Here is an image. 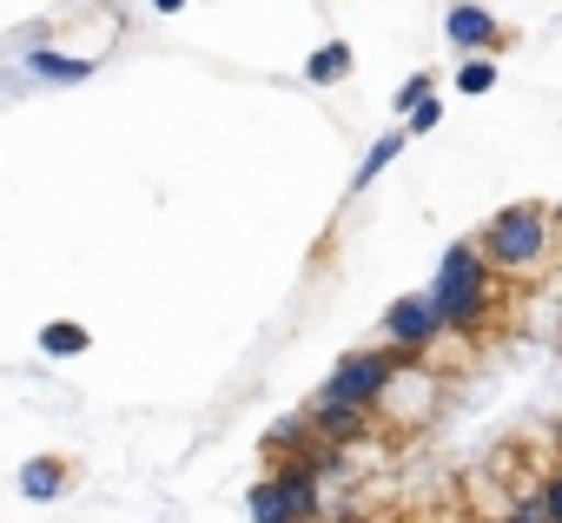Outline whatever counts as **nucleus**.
Here are the masks:
<instances>
[{"label":"nucleus","mask_w":562,"mask_h":523,"mask_svg":"<svg viewBox=\"0 0 562 523\" xmlns=\"http://www.w3.org/2000/svg\"><path fill=\"white\" fill-rule=\"evenodd\" d=\"M430 312H437V319H457V325H470V319L483 312V258H476V245H457V252L443 258L437 292H430Z\"/></svg>","instance_id":"1"},{"label":"nucleus","mask_w":562,"mask_h":523,"mask_svg":"<svg viewBox=\"0 0 562 523\" xmlns=\"http://www.w3.org/2000/svg\"><path fill=\"white\" fill-rule=\"evenodd\" d=\"M549 245V219L542 205H516V212H496V225L483 232V252L496 258V266H529V258H542ZM476 252V258H483Z\"/></svg>","instance_id":"2"},{"label":"nucleus","mask_w":562,"mask_h":523,"mask_svg":"<svg viewBox=\"0 0 562 523\" xmlns=\"http://www.w3.org/2000/svg\"><path fill=\"white\" fill-rule=\"evenodd\" d=\"M391 371H397V352H364V358H345V365H338V378L325 385V398H318V404H345V411H358L364 398H378V391L391 385Z\"/></svg>","instance_id":"3"},{"label":"nucleus","mask_w":562,"mask_h":523,"mask_svg":"<svg viewBox=\"0 0 562 523\" xmlns=\"http://www.w3.org/2000/svg\"><path fill=\"white\" fill-rule=\"evenodd\" d=\"M384 332H391V338H404V345H424V338L437 332V312H430V299H404V305H391Z\"/></svg>","instance_id":"4"},{"label":"nucleus","mask_w":562,"mask_h":523,"mask_svg":"<svg viewBox=\"0 0 562 523\" xmlns=\"http://www.w3.org/2000/svg\"><path fill=\"white\" fill-rule=\"evenodd\" d=\"M450 41L457 47H496L503 34H496V21L483 8H450Z\"/></svg>","instance_id":"5"},{"label":"nucleus","mask_w":562,"mask_h":523,"mask_svg":"<svg viewBox=\"0 0 562 523\" xmlns=\"http://www.w3.org/2000/svg\"><path fill=\"white\" fill-rule=\"evenodd\" d=\"M21 490H27V497H60V490H67V464H54V457L27 464V470H21Z\"/></svg>","instance_id":"6"},{"label":"nucleus","mask_w":562,"mask_h":523,"mask_svg":"<svg viewBox=\"0 0 562 523\" xmlns=\"http://www.w3.org/2000/svg\"><path fill=\"white\" fill-rule=\"evenodd\" d=\"M34 74H47V80H87V74H93V60H60V54H34Z\"/></svg>","instance_id":"7"},{"label":"nucleus","mask_w":562,"mask_h":523,"mask_svg":"<svg viewBox=\"0 0 562 523\" xmlns=\"http://www.w3.org/2000/svg\"><path fill=\"white\" fill-rule=\"evenodd\" d=\"M41 345H47L54 358H74V352H87V332H80V325H47Z\"/></svg>","instance_id":"8"},{"label":"nucleus","mask_w":562,"mask_h":523,"mask_svg":"<svg viewBox=\"0 0 562 523\" xmlns=\"http://www.w3.org/2000/svg\"><path fill=\"white\" fill-rule=\"evenodd\" d=\"M345 67H351V47H345V41H331V47H325V54H318V60H312V80H318V87H325V80H338V74H345Z\"/></svg>","instance_id":"9"},{"label":"nucleus","mask_w":562,"mask_h":523,"mask_svg":"<svg viewBox=\"0 0 562 523\" xmlns=\"http://www.w3.org/2000/svg\"><path fill=\"white\" fill-rule=\"evenodd\" d=\"M490 80H496V74H490V60H476V67H463V74H457V87H463V93H490Z\"/></svg>","instance_id":"10"},{"label":"nucleus","mask_w":562,"mask_h":523,"mask_svg":"<svg viewBox=\"0 0 562 523\" xmlns=\"http://www.w3.org/2000/svg\"><path fill=\"white\" fill-rule=\"evenodd\" d=\"M397 146H404V140H378V146H371V159H364V173H358V179H378V173H384V159H391V153H397Z\"/></svg>","instance_id":"11"},{"label":"nucleus","mask_w":562,"mask_h":523,"mask_svg":"<svg viewBox=\"0 0 562 523\" xmlns=\"http://www.w3.org/2000/svg\"><path fill=\"white\" fill-rule=\"evenodd\" d=\"M437 113H443L437 100H417V107H411V126H417V133H430V126H437Z\"/></svg>","instance_id":"12"},{"label":"nucleus","mask_w":562,"mask_h":523,"mask_svg":"<svg viewBox=\"0 0 562 523\" xmlns=\"http://www.w3.org/2000/svg\"><path fill=\"white\" fill-rule=\"evenodd\" d=\"M509 523H536V516H529V510H509Z\"/></svg>","instance_id":"13"}]
</instances>
